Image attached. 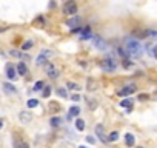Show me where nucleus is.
<instances>
[{
    "label": "nucleus",
    "instance_id": "f257e3e1",
    "mask_svg": "<svg viewBox=\"0 0 157 148\" xmlns=\"http://www.w3.org/2000/svg\"><path fill=\"white\" fill-rule=\"evenodd\" d=\"M143 48L142 45H140V42L139 40H136V39H126L125 40V51H126V54H128V57H140L142 54H143Z\"/></svg>",
    "mask_w": 157,
    "mask_h": 148
},
{
    "label": "nucleus",
    "instance_id": "f03ea898",
    "mask_svg": "<svg viewBox=\"0 0 157 148\" xmlns=\"http://www.w3.org/2000/svg\"><path fill=\"white\" fill-rule=\"evenodd\" d=\"M102 65V70L106 71V73H113V71H116V68H117V62H116L113 57H108V59H103L100 62Z\"/></svg>",
    "mask_w": 157,
    "mask_h": 148
},
{
    "label": "nucleus",
    "instance_id": "7ed1b4c3",
    "mask_svg": "<svg viewBox=\"0 0 157 148\" xmlns=\"http://www.w3.org/2000/svg\"><path fill=\"white\" fill-rule=\"evenodd\" d=\"M75 12H77V5H75L74 2H66L65 5H63V14L74 17Z\"/></svg>",
    "mask_w": 157,
    "mask_h": 148
},
{
    "label": "nucleus",
    "instance_id": "20e7f679",
    "mask_svg": "<svg viewBox=\"0 0 157 148\" xmlns=\"http://www.w3.org/2000/svg\"><path fill=\"white\" fill-rule=\"evenodd\" d=\"M45 71H46V74H48L49 79H56L57 76H59V68H57L56 65H52V63H46V65H45Z\"/></svg>",
    "mask_w": 157,
    "mask_h": 148
},
{
    "label": "nucleus",
    "instance_id": "39448f33",
    "mask_svg": "<svg viewBox=\"0 0 157 148\" xmlns=\"http://www.w3.org/2000/svg\"><path fill=\"white\" fill-rule=\"evenodd\" d=\"M92 43H94V46H96L97 49H100V51H105L106 46H108L106 42L100 37V35H92Z\"/></svg>",
    "mask_w": 157,
    "mask_h": 148
},
{
    "label": "nucleus",
    "instance_id": "423d86ee",
    "mask_svg": "<svg viewBox=\"0 0 157 148\" xmlns=\"http://www.w3.org/2000/svg\"><path fill=\"white\" fill-rule=\"evenodd\" d=\"M96 136L100 139L103 143H108V137H106V134H105V128H103V125H96Z\"/></svg>",
    "mask_w": 157,
    "mask_h": 148
},
{
    "label": "nucleus",
    "instance_id": "0eeeda50",
    "mask_svg": "<svg viewBox=\"0 0 157 148\" xmlns=\"http://www.w3.org/2000/svg\"><path fill=\"white\" fill-rule=\"evenodd\" d=\"M80 23H82V19H80V17H77V16H74V17H71V19L66 20V25H68L71 29H77V26H79Z\"/></svg>",
    "mask_w": 157,
    "mask_h": 148
},
{
    "label": "nucleus",
    "instance_id": "6e6552de",
    "mask_svg": "<svg viewBox=\"0 0 157 148\" xmlns=\"http://www.w3.org/2000/svg\"><path fill=\"white\" fill-rule=\"evenodd\" d=\"M136 89H137L136 85H128V87H125V88L120 89V91H119V96H129V94H133Z\"/></svg>",
    "mask_w": 157,
    "mask_h": 148
},
{
    "label": "nucleus",
    "instance_id": "1a4fd4ad",
    "mask_svg": "<svg viewBox=\"0 0 157 148\" xmlns=\"http://www.w3.org/2000/svg\"><path fill=\"white\" fill-rule=\"evenodd\" d=\"M19 119L22 123H29L31 119H33V114L29 113V111H22V113L19 114Z\"/></svg>",
    "mask_w": 157,
    "mask_h": 148
},
{
    "label": "nucleus",
    "instance_id": "9d476101",
    "mask_svg": "<svg viewBox=\"0 0 157 148\" xmlns=\"http://www.w3.org/2000/svg\"><path fill=\"white\" fill-rule=\"evenodd\" d=\"M6 76H8V79H11V80H14L17 77V73H16L14 65H11V63L6 65Z\"/></svg>",
    "mask_w": 157,
    "mask_h": 148
},
{
    "label": "nucleus",
    "instance_id": "9b49d317",
    "mask_svg": "<svg viewBox=\"0 0 157 148\" xmlns=\"http://www.w3.org/2000/svg\"><path fill=\"white\" fill-rule=\"evenodd\" d=\"M48 56H51V51H42V53H40V56L35 59V63H37V65H43L45 62H46Z\"/></svg>",
    "mask_w": 157,
    "mask_h": 148
},
{
    "label": "nucleus",
    "instance_id": "f8f14e48",
    "mask_svg": "<svg viewBox=\"0 0 157 148\" xmlns=\"http://www.w3.org/2000/svg\"><path fill=\"white\" fill-rule=\"evenodd\" d=\"M48 110L51 111V113H57V111H60V110H62V106H60V104H59V102L51 100V102L48 104Z\"/></svg>",
    "mask_w": 157,
    "mask_h": 148
},
{
    "label": "nucleus",
    "instance_id": "ddd939ff",
    "mask_svg": "<svg viewBox=\"0 0 157 148\" xmlns=\"http://www.w3.org/2000/svg\"><path fill=\"white\" fill-rule=\"evenodd\" d=\"M96 88H97L96 80H94L92 77H88V80H86V89H88V91H96Z\"/></svg>",
    "mask_w": 157,
    "mask_h": 148
},
{
    "label": "nucleus",
    "instance_id": "4468645a",
    "mask_svg": "<svg viewBox=\"0 0 157 148\" xmlns=\"http://www.w3.org/2000/svg\"><path fill=\"white\" fill-rule=\"evenodd\" d=\"M91 37H92V34H91V28H89V26H85L83 31H82V35H80V39L88 40V39H91Z\"/></svg>",
    "mask_w": 157,
    "mask_h": 148
},
{
    "label": "nucleus",
    "instance_id": "2eb2a0df",
    "mask_svg": "<svg viewBox=\"0 0 157 148\" xmlns=\"http://www.w3.org/2000/svg\"><path fill=\"white\" fill-rule=\"evenodd\" d=\"M120 106H123V108H128V111H133V99H125V100L120 102Z\"/></svg>",
    "mask_w": 157,
    "mask_h": 148
},
{
    "label": "nucleus",
    "instance_id": "dca6fc26",
    "mask_svg": "<svg viewBox=\"0 0 157 148\" xmlns=\"http://www.w3.org/2000/svg\"><path fill=\"white\" fill-rule=\"evenodd\" d=\"M131 34H133V37H137V39H145L146 37V31H142V29H134Z\"/></svg>",
    "mask_w": 157,
    "mask_h": 148
},
{
    "label": "nucleus",
    "instance_id": "f3484780",
    "mask_svg": "<svg viewBox=\"0 0 157 148\" xmlns=\"http://www.w3.org/2000/svg\"><path fill=\"white\" fill-rule=\"evenodd\" d=\"M17 73H19V74H22V76H25L26 73H28V68H26L25 62H20V63L17 65Z\"/></svg>",
    "mask_w": 157,
    "mask_h": 148
},
{
    "label": "nucleus",
    "instance_id": "a211bd4d",
    "mask_svg": "<svg viewBox=\"0 0 157 148\" xmlns=\"http://www.w3.org/2000/svg\"><path fill=\"white\" fill-rule=\"evenodd\" d=\"M11 54H12V56H16V57H20L22 60H29V56H28V54H25V53H20V51H11Z\"/></svg>",
    "mask_w": 157,
    "mask_h": 148
},
{
    "label": "nucleus",
    "instance_id": "6ab92c4d",
    "mask_svg": "<svg viewBox=\"0 0 157 148\" xmlns=\"http://www.w3.org/2000/svg\"><path fill=\"white\" fill-rule=\"evenodd\" d=\"M125 142H126V145L128 147H133L134 145V142H136V139H134V136L131 133H128L126 136H125Z\"/></svg>",
    "mask_w": 157,
    "mask_h": 148
},
{
    "label": "nucleus",
    "instance_id": "aec40b11",
    "mask_svg": "<svg viewBox=\"0 0 157 148\" xmlns=\"http://www.w3.org/2000/svg\"><path fill=\"white\" fill-rule=\"evenodd\" d=\"M85 127H86V125H85V120H82V119H77V120H75V128H77L79 131H83Z\"/></svg>",
    "mask_w": 157,
    "mask_h": 148
},
{
    "label": "nucleus",
    "instance_id": "412c9836",
    "mask_svg": "<svg viewBox=\"0 0 157 148\" xmlns=\"http://www.w3.org/2000/svg\"><path fill=\"white\" fill-rule=\"evenodd\" d=\"M79 114H80V108H79V106H73V108L69 110V119L75 117V116H79Z\"/></svg>",
    "mask_w": 157,
    "mask_h": 148
},
{
    "label": "nucleus",
    "instance_id": "4be33fe9",
    "mask_svg": "<svg viewBox=\"0 0 157 148\" xmlns=\"http://www.w3.org/2000/svg\"><path fill=\"white\" fill-rule=\"evenodd\" d=\"M49 123H51L52 127H60V125H62V119L60 117H51Z\"/></svg>",
    "mask_w": 157,
    "mask_h": 148
},
{
    "label": "nucleus",
    "instance_id": "5701e85b",
    "mask_svg": "<svg viewBox=\"0 0 157 148\" xmlns=\"http://www.w3.org/2000/svg\"><path fill=\"white\" fill-rule=\"evenodd\" d=\"M33 45H34L33 40H28V42H25L23 45H22V51H28V49L33 48Z\"/></svg>",
    "mask_w": 157,
    "mask_h": 148
},
{
    "label": "nucleus",
    "instance_id": "b1692460",
    "mask_svg": "<svg viewBox=\"0 0 157 148\" xmlns=\"http://www.w3.org/2000/svg\"><path fill=\"white\" fill-rule=\"evenodd\" d=\"M122 65H123V68H125V70H131L133 66H134V62L128 60V59H125V60L122 62Z\"/></svg>",
    "mask_w": 157,
    "mask_h": 148
},
{
    "label": "nucleus",
    "instance_id": "393cba45",
    "mask_svg": "<svg viewBox=\"0 0 157 148\" xmlns=\"http://www.w3.org/2000/svg\"><path fill=\"white\" fill-rule=\"evenodd\" d=\"M3 87H5V91H6V93H16V91H17L16 87H14V85H11V83H5Z\"/></svg>",
    "mask_w": 157,
    "mask_h": 148
},
{
    "label": "nucleus",
    "instance_id": "a878e982",
    "mask_svg": "<svg viewBox=\"0 0 157 148\" xmlns=\"http://www.w3.org/2000/svg\"><path fill=\"white\" fill-rule=\"evenodd\" d=\"M33 25L43 26V25H45V19H43V17H37V19H34V20H33Z\"/></svg>",
    "mask_w": 157,
    "mask_h": 148
},
{
    "label": "nucleus",
    "instance_id": "bb28decb",
    "mask_svg": "<svg viewBox=\"0 0 157 148\" xmlns=\"http://www.w3.org/2000/svg\"><path fill=\"white\" fill-rule=\"evenodd\" d=\"M43 87H45V83L42 82V80H39V82L34 83V91H40V89H42Z\"/></svg>",
    "mask_w": 157,
    "mask_h": 148
},
{
    "label": "nucleus",
    "instance_id": "cd10ccee",
    "mask_svg": "<svg viewBox=\"0 0 157 148\" xmlns=\"http://www.w3.org/2000/svg\"><path fill=\"white\" fill-rule=\"evenodd\" d=\"M117 139H119V133H117V131H113V133L109 134V137H108V142H109V140L114 142V140H117Z\"/></svg>",
    "mask_w": 157,
    "mask_h": 148
},
{
    "label": "nucleus",
    "instance_id": "c85d7f7f",
    "mask_svg": "<svg viewBox=\"0 0 157 148\" xmlns=\"http://www.w3.org/2000/svg\"><path fill=\"white\" fill-rule=\"evenodd\" d=\"M37 105H39L37 99H31V100H28V106H29V108H35Z\"/></svg>",
    "mask_w": 157,
    "mask_h": 148
},
{
    "label": "nucleus",
    "instance_id": "c756f323",
    "mask_svg": "<svg viewBox=\"0 0 157 148\" xmlns=\"http://www.w3.org/2000/svg\"><path fill=\"white\" fill-rule=\"evenodd\" d=\"M51 96V87H45V89H43V97H49Z\"/></svg>",
    "mask_w": 157,
    "mask_h": 148
},
{
    "label": "nucleus",
    "instance_id": "7c9ffc66",
    "mask_svg": "<svg viewBox=\"0 0 157 148\" xmlns=\"http://www.w3.org/2000/svg\"><path fill=\"white\" fill-rule=\"evenodd\" d=\"M68 88L69 89H77V91L80 89V87H79L77 83H74V82H68Z\"/></svg>",
    "mask_w": 157,
    "mask_h": 148
},
{
    "label": "nucleus",
    "instance_id": "2f4dec72",
    "mask_svg": "<svg viewBox=\"0 0 157 148\" xmlns=\"http://www.w3.org/2000/svg\"><path fill=\"white\" fill-rule=\"evenodd\" d=\"M57 94H59L60 97H66L68 94H66V89H63V88H59L57 89Z\"/></svg>",
    "mask_w": 157,
    "mask_h": 148
},
{
    "label": "nucleus",
    "instance_id": "473e14b6",
    "mask_svg": "<svg viewBox=\"0 0 157 148\" xmlns=\"http://www.w3.org/2000/svg\"><path fill=\"white\" fill-rule=\"evenodd\" d=\"M117 53H119V56H122V57H125V59H126V57H128V54H126V51H125V48H119V49H117Z\"/></svg>",
    "mask_w": 157,
    "mask_h": 148
},
{
    "label": "nucleus",
    "instance_id": "72a5a7b5",
    "mask_svg": "<svg viewBox=\"0 0 157 148\" xmlns=\"http://www.w3.org/2000/svg\"><path fill=\"white\" fill-rule=\"evenodd\" d=\"M148 99H150V96H148V94H140V96H139V100H148Z\"/></svg>",
    "mask_w": 157,
    "mask_h": 148
},
{
    "label": "nucleus",
    "instance_id": "f704fd0d",
    "mask_svg": "<svg viewBox=\"0 0 157 148\" xmlns=\"http://www.w3.org/2000/svg\"><path fill=\"white\" fill-rule=\"evenodd\" d=\"M150 54H151L152 57H156V45H152V46L150 48Z\"/></svg>",
    "mask_w": 157,
    "mask_h": 148
},
{
    "label": "nucleus",
    "instance_id": "c9c22d12",
    "mask_svg": "<svg viewBox=\"0 0 157 148\" xmlns=\"http://www.w3.org/2000/svg\"><path fill=\"white\" fill-rule=\"evenodd\" d=\"M71 99H73L74 102H77V100H80V96L79 94H74V96H71Z\"/></svg>",
    "mask_w": 157,
    "mask_h": 148
},
{
    "label": "nucleus",
    "instance_id": "e433bc0d",
    "mask_svg": "<svg viewBox=\"0 0 157 148\" xmlns=\"http://www.w3.org/2000/svg\"><path fill=\"white\" fill-rule=\"evenodd\" d=\"M86 140H88L89 143H94V142H96V139H94L92 136H88V137H86Z\"/></svg>",
    "mask_w": 157,
    "mask_h": 148
},
{
    "label": "nucleus",
    "instance_id": "4c0bfd02",
    "mask_svg": "<svg viewBox=\"0 0 157 148\" xmlns=\"http://www.w3.org/2000/svg\"><path fill=\"white\" fill-rule=\"evenodd\" d=\"M20 148H29V145H28L26 142H22V143H20Z\"/></svg>",
    "mask_w": 157,
    "mask_h": 148
},
{
    "label": "nucleus",
    "instance_id": "58836bf2",
    "mask_svg": "<svg viewBox=\"0 0 157 148\" xmlns=\"http://www.w3.org/2000/svg\"><path fill=\"white\" fill-rule=\"evenodd\" d=\"M3 127V120H0V128H2Z\"/></svg>",
    "mask_w": 157,
    "mask_h": 148
},
{
    "label": "nucleus",
    "instance_id": "ea45409f",
    "mask_svg": "<svg viewBox=\"0 0 157 148\" xmlns=\"http://www.w3.org/2000/svg\"><path fill=\"white\" fill-rule=\"evenodd\" d=\"M79 148H86V147H83V145H82V147H79Z\"/></svg>",
    "mask_w": 157,
    "mask_h": 148
},
{
    "label": "nucleus",
    "instance_id": "a19ab883",
    "mask_svg": "<svg viewBox=\"0 0 157 148\" xmlns=\"http://www.w3.org/2000/svg\"><path fill=\"white\" fill-rule=\"evenodd\" d=\"M2 31H3V29H0V33H2Z\"/></svg>",
    "mask_w": 157,
    "mask_h": 148
},
{
    "label": "nucleus",
    "instance_id": "79ce46f5",
    "mask_svg": "<svg viewBox=\"0 0 157 148\" xmlns=\"http://www.w3.org/2000/svg\"><path fill=\"white\" fill-rule=\"evenodd\" d=\"M137 148H142V147H137Z\"/></svg>",
    "mask_w": 157,
    "mask_h": 148
}]
</instances>
